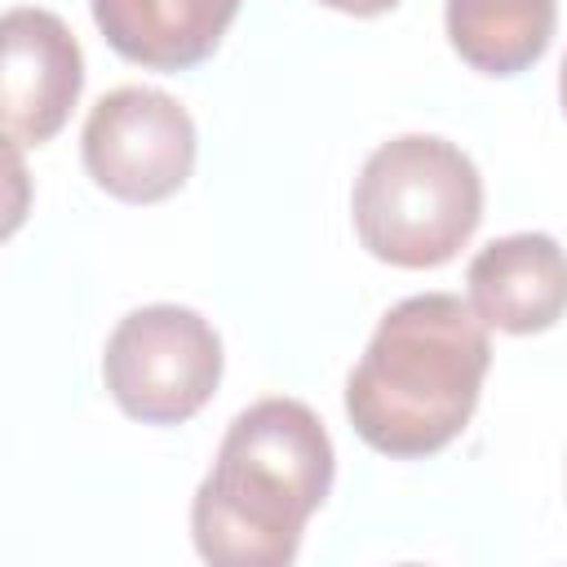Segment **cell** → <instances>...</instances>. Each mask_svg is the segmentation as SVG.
Returning <instances> with one entry per match:
<instances>
[{"instance_id":"obj_1","label":"cell","mask_w":567,"mask_h":567,"mask_svg":"<svg viewBox=\"0 0 567 567\" xmlns=\"http://www.w3.org/2000/svg\"><path fill=\"white\" fill-rule=\"evenodd\" d=\"M492 363L487 323L452 292L390 306L346 381L354 434L385 456H434L474 416Z\"/></svg>"},{"instance_id":"obj_2","label":"cell","mask_w":567,"mask_h":567,"mask_svg":"<svg viewBox=\"0 0 567 567\" xmlns=\"http://www.w3.org/2000/svg\"><path fill=\"white\" fill-rule=\"evenodd\" d=\"M332 439L297 399L239 412L190 501L195 549L217 567H284L332 487Z\"/></svg>"},{"instance_id":"obj_3","label":"cell","mask_w":567,"mask_h":567,"mask_svg":"<svg viewBox=\"0 0 567 567\" xmlns=\"http://www.w3.org/2000/svg\"><path fill=\"white\" fill-rule=\"evenodd\" d=\"M354 230L377 261L430 270L452 261L483 217V177L447 137L381 142L354 182Z\"/></svg>"},{"instance_id":"obj_4","label":"cell","mask_w":567,"mask_h":567,"mask_svg":"<svg viewBox=\"0 0 567 567\" xmlns=\"http://www.w3.org/2000/svg\"><path fill=\"white\" fill-rule=\"evenodd\" d=\"M102 377L133 421L177 425L213 399L221 381V337L190 306H142L106 337Z\"/></svg>"},{"instance_id":"obj_5","label":"cell","mask_w":567,"mask_h":567,"mask_svg":"<svg viewBox=\"0 0 567 567\" xmlns=\"http://www.w3.org/2000/svg\"><path fill=\"white\" fill-rule=\"evenodd\" d=\"M80 151L89 177L106 195L124 204H159L182 190L195 168V124L177 97L124 84L97 97Z\"/></svg>"},{"instance_id":"obj_6","label":"cell","mask_w":567,"mask_h":567,"mask_svg":"<svg viewBox=\"0 0 567 567\" xmlns=\"http://www.w3.org/2000/svg\"><path fill=\"white\" fill-rule=\"evenodd\" d=\"M0 106H4V133L18 146H40L49 142L80 89H84V58L66 22L49 9L18 4L0 22Z\"/></svg>"},{"instance_id":"obj_7","label":"cell","mask_w":567,"mask_h":567,"mask_svg":"<svg viewBox=\"0 0 567 567\" xmlns=\"http://www.w3.org/2000/svg\"><path fill=\"white\" fill-rule=\"evenodd\" d=\"M465 284L470 306L487 328L514 337L545 332L567 310V252L540 230L505 235L474 252Z\"/></svg>"},{"instance_id":"obj_8","label":"cell","mask_w":567,"mask_h":567,"mask_svg":"<svg viewBox=\"0 0 567 567\" xmlns=\"http://www.w3.org/2000/svg\"><path fill=\"white\" fill-rule=\"evenodd\" d=\"M244 0H89L106 44L151 71H186L204 62Z\"/></svg>"},{"instance_id":"obj_9","label":"cell","mask_w":567,"mask_h":567,"mask_svg":"<svg viewBox=\"0 0 567 567\" xmlns=\"http://www.w3.org/2000/svg\"><path fill=\"white\" fill-rule=\"evenodd\" d=\"M558 0H447V40L483 75L527 71L554 35Z\"/></svg>"},{"instance_id":"obj_10","label":"cell","mask_w":567,"mask_h":567,"mask_svg":"<svg viewBox=\"0 0 567 567\" xmlns=\"http://www.w3.org/2000/svg\"><path fill=\"white\" fill-rule=\"evenodd\" d=\"M319 4H328V9H341V13H354V18H372V13H385V9H394L399 0H319Z\"/></svg>"},{"instance_id":"obj_11","label":"cell","mask_w":567,"mask_h":567,"mask_svg":"<svg viewBox=\"0 0 567 567\" xmlns=\"http://www.w3.org/2000/svg\"><path fill=\"white\" fill-rule=\"evenodd\" d=\"M558 97H563V111H567V58H563V71H558Z\"/></svg>"}]
</instances>
